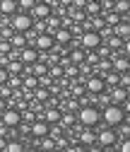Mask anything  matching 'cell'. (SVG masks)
I'll return each instance as SVG.
<instances>
[{
	"mask_svg": "<svg viewBox=\"0 0 130 152\" xmlns=\"http://www.w3.org/2000/svg\"><path fill=\"white\" fill-rule=\"evenodd\" d=\"M128 118V111L121 106V104H106L104 106V111H101V121L106 123V126H111V128H116L121 121H125Z\"/></svg>",
	"mask_w": 130,
	"mask_h": 152,
	"instance_id": "obj_1",
	"label": "cell"
},
{
	"mask_svg": "<svg viewBox=\"0 0 130 152\" xmlns=\"http://www.w3.org/2000/svg\"><path fill=\"white\" fill-rule=\"evenodd\" d=\"M97 142L106 150V152H116V142H118V133H116V128H104V130H99L97 133Z\"/></svg>",
	"mask_w": 130,
	"mask_h": 152,
	"instance_id": "obj_2",
	"label": "cell"
},
{
	"mask_svg": "<svg viewBox=\"0 0 130 152\" xmlns=\"http://www.w3.org/2000/svg\"><path fill=\"white\" fill-rule=\"evenodd\" d=\"M77 118H80L82 126H92V128H94V126L101 121V111H99L97 106H92V104H84V106L80 109V113H77Z\"/></svg>",
	"mask_w": 130,
	"mask_h": 152,
	"instance_id": "obj_3",
	"label": "cell"
},
{
	"mask_svg": "<svg viewBox=\"0 0 130 152\" xmlns=\"http://www.w3.org/2000/svg\"><path fill=\"white\" fill-rule=\"evenodd\" d=\"M10 17H12V20H10V27H12L15 31H27V29L34 27L31 15H27V12H15V15H10Z\"/></svg>",
	"mask_w": 130,
	"mask_h": 152,
	"instance_id": "obj_4",
	"label": "cell"
},
{
	"mask_svg": "<svg viewBox=\"0 0 130 152\" xmlns=\"http://www.w3.org/2000/svg\"><path fill=\"white\" fill-rule=\"evenodd\" d=\"M101 41H104V39H101V34H99L97 29H89V31H84V34L80 36V44H82L87 51H94Z\"/></svg>",
	"mask_w": 130,
	"mask_h": 152,
	"instance_id": "obj_5",
	"label": "cell"
},
{
	"mask_svg": "<svg viewBox=\"0 0 130 152\" xmlns=\"http://www.w3.org/2000/svg\"><path fill=\"white\" fill-rule=\"evenodd\" d=\"M0 113H3V116H0V121H3L7 128H15V126L22 123V111H20V109H3Z\"/></svg>",
	"mask_w": 130,
	"mask_h": 152,
	"instance_id": "obj_6",
	"label": "cell"
},
{
	"mask_svg": "<svg viewBox=\"0 0 130 152\" xmlns=\"http://www.w3.org/2000/svg\"><path fill=\"white\" fill-rule=\"evenodd\" d=\"M53 46H55V41H53V34L41 31V34H36V36H34V48H36V51H51Z\"/></svg>",
	"mask_w": 130,
	"mask_h": 152,
	"instance_id": "obj_7",
	"label": "cell"
},
{
	"mask_svg": "<svg viewBox=\"0 0 130 152\" xmlns=\"http://www.w3.org/2000/svg\"><path fill=\"white\" fill-rule=\"evenodd\" d=\"M84 89H87L89 94H104V89H106V82H104V77H99V75H92V77H87V85H84Z\"/></svg>",
	"mask_w": 130,
	"mask_h": 152,
	"instance_id": "obj_8",
	"label": "cell"
},
{
	"mask_svg": "<svg viewBox=\"0 0 130 152\" xmlns=\"http://www.w3.org/2000/svg\"><path fill=\"white\" fill-rule=\"evenodd\" d=\"M46 17H51V7L44 0H36L31 5V20H46Z\"/></svg>",
	"mask_w": 130,
	"mask_h": 152,
	"instance_id": "obj_9",
	"label": "cell"
},
{
	"mask_svg": "<svg viewBox=\"0 0 130 152\" xmlns=\"http://www.w3.org/2000/svg\"><path fill=\"white\" fill-rule=\"evenodd\" d=\"M29 135H34V138H44V135H48V123H46L44 118H34L31 126H29Z\"/></svg>",
	"mask_w": 130,
	"mask_h": 152,
	"instance_id": "obj_10",
	"label": "cell"
},
{
	"mask_svg": "<svg viewBox=\"0 0 130 152\" xmlns=\"http://www.w3.org/2000/svg\"><path fill=\"white\" fill-rule=\"evenodd\" d=\"M111 104H123L128 102V87H121V85H113L111 87V97H108Z\"/></svg>",
	"mask_w": 130,
	"mask_h": 152,
	"instance_id": "obj_11",
	"label": "cell"
},
{
	"mask_svg": "<svg viewBox=\"0 0 130 152\" xmlns=\"http://www.w3.org/2000/svg\"><path fill=\"white\" fill-rule=\"evenodd\" d=\"M80 142L82 147H89L92 142H97V133L92 130V126H84V130H80Z\"/></svg>",
	"mask_w": 130,
	"mask_h": 152,
	"instance_id": "obj_12",
	"label": "cell"
},
{
	"mask_svg": "<svg viewBox=\"0 0 130 152\" xmlns=\"http://www.w3.org/2000/svg\"><path fill=\"white\" fill-rule=\"evenodd\" d=\"M20 61H22V63H34V61H39V51L22 46V48H20Z\"/></svg>",
	"mask_w": 130,
	"mask_h": 152,
	"instance_id": "obj_13",
	"label": "cell"
},
{
	"mask_svg": "<svg viewBox=\"0 0 130 152\" xmlns=\"http://www.w3.org/2000/svg\"><path fill=\"white\" fill-rule=\"evenodd\" d=\"M70 39H72V31L65 27H58L53 31V41H58V44H70Z\"/></svg>",
	"mask_w": 130,
	"mask_h": 152,
	"instance_id": "obj_14",
	"label": "cell"
},
{
	"mask_svg": "<svg viewBox=\"0 0 130 152\" xmlns=\"http://www.w3.org/2000/svg\"><path fill=\"white\" fill-rule=\"evenodd\" d=\"M113 34L116 36H121L123 41H128V34H130V27H128V17H123V20L113 27Z\"/></svg>",
	"mask_w": 130,
	"mask_h": 152,
	"instance_id": "obj_15",
	"label": "cell"
},
{
	"mask_svg": "<svg viewBox=\"0 0 130 152\" xmlns=\"http://www.w3.org/2000/svg\"><path fill=\"white\" fill-rule=\"evenodd\" d=\"M17 12V0H0V15H15Z\"/></svg>",
	"mask_w": 130,
	"mask_h": 152,
	"instance_id": "obj_16",
	"label": "cell"
},
{
	"mask_svg": "<svg viewBox=\"0 0 130 152\" xmlns=\"http://www.w3.org/2000/svg\"><path fill=\"white\" fill-rule=\"evenodd\" d=\"M10 44H12V48H22V46H27V36H24V31H15V34L10 36Z\"/></svg>",
	"mask_w": 130,
	"mask_h": 152,
	"instance_id": "obj_17",
	"label": "cell"
},
{
	"mask_svg": "<svg viewBox=\"0 0 130 152\" xmlns=\"http://www.w3.org/2000/svg\"><path fill=\"white\" fill-rule=\"evenodd\" d=\"M44 121H46V123H55V121H60V111H58V109H53V106H51V109H46Z\"/></svg>",
	"mask_w": 130,
	"mask_h": 152,
	"instance_id": "obj_18",
	"label": "cell"
},
{
	"mask_svg": "<svg viewBox=\"0 0 130 152\" xmlns=\"http://www.w3.org/2000/svg\"><path fill=\"white\" fill-rule=\"evenodd\" d=\"M118 80H121V72H116L113 68H111V72L104 77V82H106V87H113V85H118Z\"/></svg>",
	"mask_w": 130,
	"mask_h": 152,
	"instance_id": "obj_19",
	"label": "cell"
},
{
	"mask_svg": "<svg viewBox=\"0 0 130 152\" xmlns=\"http://www.w3.org/2000/svg\"><path fill=\"white\" fill-rule=\"evenodd\" d=\"M48 94H51V92H48L46 87H39V85L34 87V97H36V102H48Z\"/></svg>",
	"mask_w": 130,
	"mask_h": 152,
	"instance_id": "obj_20",
	"label": "cell"
},
{
	"mask_svg": "<svg viewBox=\"0 0 130 152\" xmlns=\"http://www.w3.org/2000/svg\"><path fill=\"white\" fill-rule=\"evenodd\" d=\"M34 75H36V77H44V75H48V65L46 63H39V61H34Z\"/></svg>",
	"mask_w": 130,
	"mask_h": 152,
	"instance_id": "obj_21",
	"label": "cell"
},
{
	"mask_svg": "<svg viewBox=\"0 0 130 152\" xmlns=\"http://www.w3.org/2000/svg\"><path fill=\"white\" fill-rule=\"evenodd\" d=\"M121 20H123V15H118V12L113 10V12H108V15H106V20H104V22H106L108 27H116Z\"/></svg>",
	"mask_w": 130,
	"mask_h": 152,
	"instance_id": "obj_22",
	"label": "cell"
},
{
	"mask_svg": "<svg viewBox=\"0 0 130 152\" xmlns=\"http://www.w3.org/2000/svg\"><path fill=\"white\" fill-rule=\"evenodd\" d=\"M128 0H116V3H113V10L118 12V15H128Z\"/></svg>",
	"mask_w": 130,
	"mask_h": 152,
	"instance_id": "obj_23",
	"label": "cell"
},
{
	"mask_svg": "<svg viewBox=\"0 0 130 152\" xmlns=\"http://www.w3.org/2000/svg\"><path fill=\"white\" fill-rule=\"evenodd\" d=\"M22 150H24L22 142H7L5 145V152H22Z\"/></svg>",
	"mask_w": 130,
	"mask_h": 152,
	"instance_id": "obj_24",
	"label": "cell"
},
{
	"mask_svg": "<svg viewBox=\"0 0 130 152\" xmlns=\"http://www.w3.org/2000/svg\"><path fill=\"white\" fill-rule=\"evenodd\" d=\"M22 85H24V87H27V89H34V87H36V85H39V77H36V75H34V77H27V80H24V82H22Z\"/></svg>",
	"mask_w": 130,
	"mask_h": 152,
	"instance_id": "obj_25",
	"label": "cell"
},
{
	"mask_svg": "<svg viewBox=\"0 0 130 152\" xmlns=\"http://www.w3.org/2000/svg\"><path fill=\"white\" fill-rule=\"evenodd\" d=\"M34 3H36V0H17V7H20V10H31Z\"/></svg>",
	"mask_w": 130,
	"mask_h": 152,
	"instance_id": "obj_26",
	"label": "cell"
},
{
	"mask_svg": "<svg viewBox=\"0 0 130 152\" xmlns=\"http://www.w3.org/2000/svg\"><path fill=\"white\" fill-rule=\"evenodd\" d=\"M84 61V53L82 51H75V53H72V63H75V65H80Z\"/></svg>",
	"mask_w": 130,
	"mask_h": 152,
	"instance_id": "obj_27",
	"label": "cell"
},
{
	"mask_svg": "<svg viewBox=\"0 0 130 152\" xmlns=\"http://www.w3.org/2000/svg\"><path fill=\"white\" fill-rule=\"evenodd\" d=\"M12 51V44L10 41H0V53H10Z\"/></svg>",
	"mask_w": 130,
	"mask_h": 152,
	"instance_id": "obj_28",
	"label": "cell"
},
{
	"mask_svg": "<svg viewBox=\"0 0 130 152\" xmlns=\"http://www.w3.org/2000/svg\"><path fill=\"white\" fill-rule=\"evenodd\" d=\"M77 72H80L77 65H68V70H65V75H70V77H72V75H77Z\"/></svg>",
	"mask_w": 130,
	"mask_h": 152,
	"instance_id": "obj_29",
	"label": "cell"
},
{
	"mask_svg": "<svg viewBox=\"0 0 130 152\" xmlns=\"http://www.w3.org/2000/svg\"><path fill=\"white\" fill-rule=\"evenodd\" d=\"M92 24H94V29H97V31H99V29H101V27H104V24H106V22H104V20H101V17H94V22H92Z\"/></svg>",
	"mask_w": 130,
	"mask_h": 152,
	"instance_id": "obj_30",
	"label": "cell"
},
{
	"mask_svg": "<svg viewBox=\"0 0 130 152\" xmlns=\"http://www.w3.org/2000/svg\"><path fill=\"white\" fill-rule=\"evenodd\" d=\"M7 75H10V72H7L3 65H0V85H3V82H7Z\"/></svg>",
	"mask_w": 130,
	"mask_h": 152,
	"instance_id": "obj_31",
	"label": "cell"
},
{
	"mask_svg": "<svg viewBox=\"0 0 130 152\" xmlns=\"http://www.w3.org/2000/svg\"><path fill=\"white\" fill-rule=\"evenodd\" d=\"M87 63H89V65L99 63V56H97V53H89V56H87Z\"/></svg>",
	"mask_w": 130,
	"mask_h": 152,
	"instance_id": "obj_32",
	"label": "cell"
},
{
	"mask_svg": "<svg viewBox=\"0 0 130 152\" xmlns=\"http://www.w3.org/2000/svg\"><path fill=\"white\" fill-rule=\"evenodd\" d=\"M48 75H53V77H60V75H63V68H51Z\"/></svg>",
	"mask_w": 130,
	"mask_h": 152,
	"instance_id": "obj_33",
	"label": "cell"
},
{
	"mask_svg": "<svg viewBox=\"0 0 130 152\" xmlns=\"http://www.w3.org/2000/svg\"><path fill=\"white\" fill-rule=\"evenodd\" d=\"M12 31H15L12 27H5V29H3V31H0V34H3V39H10V36H12Z\"/></svg>",
	"mask_w": 130,
	"mask_h": 152,
	"instance_id": "obj_34",
	"label": "cell"
},
{
	"mask_svg": "<svg viewBox=\"0 0 130 152\" xmlns=\"http://www.w3.org/2000/svg\"><path fill=\"white\" fill-rule=\"evenodd\" d=\"M82 92H84V87H72V94H75V97H82Z\"/></svg>",
	"mask_w": 130,
	"mask_h": 152,
	"instance_id": "obj_35",
	"label": "cell"
}]
</instances>
